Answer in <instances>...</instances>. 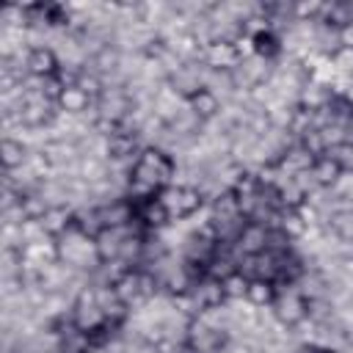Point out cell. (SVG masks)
I'll use <instances>...</instances> for the list:
<instances>
[{
	"label": "cell",
	"mask_w": 353,
	"mask_h": 353,
	"mask_svg": "<svg viewBox=\"0 0 353 353\" xmlns=\"http://www.w3.org/2000/svg\"><path fill=\"white\" fill-rule=\"evenodd\" d=\"M342 171H345V168H342L331 154L317 157L314 165H312V176H314V182H317L320 188H334V182L342 176Z\"/></svg>",
	"instance_id": "cell-16"
},
{
	"label": "cell",
	"mask_w": 353,
	"mask_h": 353,
	"mask_svg": "<svg viewBox=\"0 0 353 353\" xmlns=\"http://www.w3.org/2000/svg\"><path fill=\"white\" fill-rule=\"evenodd\" d=\"M210 212H212V223H226V221H237L240 215V201L234 190H223L218 199L210 201Z\"/></svg>",
	"instance_id": "cell-13"
},
{
	"label": "cell",
	"mask_w": 353,
	"mask_h": 353,
	"mask_svg": "<svg viewBox=\"0 0 353 353\" xmlns=\"http://www.w3.org/2000/svg\"><path fill=\"white\" fill-rule=\"evenodd\" d=\"M190 295L199 301V306H201V309L223 306V303H226V292H223L221 281H218V279H210V276H204L201 281H196V284H193V290H190Z\"/></svg>",
	"instance_id": "cell-10"
},
{
	"label": "cell",
	"mask_w": 353,
	"mask_h": 353,
	"mask_svg": "<svg viewBox=\"0 0 353 353\" xmlns=\"http://www.w3.org/2000/svg\"><path fill=\"white\" fill-rule=\"evenodd\" d=\"M135 218L146 226V229H152V232H160V229H165L168 223H171V212L165 210V204L154 196V199H149V201H143V204H138L135 207Z\"/></svg>",
	"instance_id": "cell-7"
},
{
	"label": "cell",
	"mask_w": 353,
	"mask_h": 353,
	"mask_svg": "<svg viewBox=\"0 0 353 353\" xmlns=\"http://www.w3.org/2000/svg\"><path fill=\"white\" fill-rule=\"evenodd\" d=\"M298 143H301L312 157H323V154H325V141H323L320 130H306V132L298 138Z\"/></svg>",
	"instance_id": "cell-22"
},
{
	"label": "cell",
	"mask_w": 353,
	"mask_h": 353,
	"mask_svg": "<svg viewBox=\"0 0 353 353\" xmlns=\"http://www.w3.org/2000/svg\"><path fill=\"white\" fill-rule=\"evenodd\" d=\"M19 210H22V215H25V221H41V218L47 215L50 204H47V199L41 196V190H30V193H25V196L19 199Z\"/></svg>",
	"instance_id": "cell-19"
},
{
	"label": "cell",
	"mask_w": 353,
	"mask_h": 353,
	"mask_svg": "<svg viewBox=\"0 0 353 353\" xmlns=\"http://www.w3.org/2000/svg\"><path fill=\"white\" fill-rule=\"evenodd\" d=\"M61 69V61H58V52L52 47H36V50H28V72L36 74V77H55Z\"/></svg>",
	"instance_id": "cell-6"
},
{
	"label": "cell",
	"mask_w": 353,
	"mask_h": 353,
	"mask_svg": "<svg viewBox=\"0 0 353 353\" xmlns=\"http://www.w3.org/2000/svg\"><path fill=\"white\" fill-rule=\"evenodd\" d=\"M281 229H284L292 240H301L303 232H306V226H303V221H301V215H298L295 210H284V215H281Z\"/></svg>",
	"instance_id": "cell-23"
},
{
	"label": "cell",
	"mask_w": 353,
	"mask_h": 353,
	"mask_svg": "<svg viewBox=\"0 0 353 353\" xmlns=\"http://www.w3.org/2000/svg\"><path fill=\"white\" fill-rule=\"evenodd\" d=\"M325 229L334 232L336 240L353 243V207H339L325 215Z\"/></svg>",
	"instance_id": "cell-14"
},
{
	"label": "cell",
	"mask_w": 353,
	"mask_h": 353,
	"mask_svg": "<svg viewBox=\"0 0 353 353\" xmlns=\"http://www.w3.org/2000/svg\"><path fill=\"white\" fill-rule=\"evenodd\" d=\"M201 63L210 69H234L240 63V52L234 44H223V41H212L201 50Z\"/></svg>",
	"instance_id": "cell-5"
},
{
	"label": "cell",
	"mask_w": 353,
	"mask_h": 353,
	"mask_svg": "<svg viewBox=\"0 0 353 353\" xmlns=\"http://www.w3.org/2000/svg\"><path fill=\"white\" fill-rule=\"evenodd\" d=\"M339 44L342 47H353V22L345 25V28H339Z\"/></svg>",
	"instance_id": "cell-25"
},
{
	"label": "cell",
	"mask_w": 353,
	"mask_h": 353,
	"mask_svg": "<svg viewBox=\"0 0 353 353\" xmlns=\"http://www.w3.org/2000/svg\"><path fill=\"white\" fill-rule=\"evenodd\" d=\"M273 317L279 323H284L287 328H295L301 320H306V298L298 292V287H287L281 292H276L273 301Z\"/></svg>",
	"instance_id": "cell-2"
},
{
	"label": "cell",
	"mask_w": 353,
	"mask_h": 353,
	"mask_svg": "<svg viewBox=\"0 0 353 353\" xmlns=\"http://www.w3.org/2000/svg\"><path fill=\"white\" fill-rule=\"evenodd\" d=\"M221 287H223V292H226V301H237V298H245V290H248V279L243 276V273H232V276H226L223 281H221Z\"/></svg>",
	"instance_id": "cell-21"
},
{
	"label": "cell",
	"mask_w": 353,
	"mask_h": 353,
	"mask_svg": "<svg viewBox=\"0 0 353 353\" xmlns=\"http://www.w3.org/2000/svg\"><path fill=\"white\" fill-rule=\"evenodd\" d=\"M157 199L165 204V210L171 212V221H185L190 215H196L199 210H204V196L199 188L193 185H165L160 188Z\"/></svg>",
	"instance_id": "cell-1"
},
{
	"label": "cell",
	"mask_w": 353,
	"mask_h": 353,
	"mask_svg": "<svg viewBox=\"0 0 353 353\" xmlns=\"http://www.w3.org/2000/svg\"><path fill=\"white\" fill-rule=\"evenodd\" d=\"M245 301H248V303H254L256 309L273 306V301H276V287H273L270 281L251 279V281H248V290H245Z\"/></svg>",
	"instance_id": "cell-17"
},
{
	"label": "cell",
	"mask_w": 353,
	"mask_h": 353,
	"mask_svg": "<svg viewBox=\"0 0 353 353\" xmlns=\"http://www.w3.org/2000/svg\"><path fill=\"white\" fill-rule=\"evenodd\" d=\"M99 221L105 229H119V226H130L135 221V204L130 199H116L110 204L97 207Z\"/></svg>",
	"instance_id": "cell-4"
},
{
	"label": "cell",
	"mask_w": 353,
	"mask_h": 353,
	"mask_svg": "<svg viewBox=\"0 0 353 353\" xmlns=\"http://www.w3.org/2000/svg\"><path fill=\"white\" fill-rule=\"evenodd\" d=\"M188 105H190V110L207 124V121H215L218 116H221V108H223V102L218 99V94L212 91V88H201L199 94H193L190 99H188Z\"/></svg>",
	"instance_id": "cell-9"
},
{
	"label": "cell",
	"mask_w": 353,
	"mask_h": 353,
	"mask_svg": "<svg viewBox=\"0 0 353 353\" xmlns=\"http://www.w3.org/2000/svg\"><path fill=\"white\" fill-rule=\"evenodd\" d=\"M113 287H116V292H119V298H121L124 303H132V301L141 295V270H135V268L124 270V273L113 281Z\"/></svg>",
	"instance_id": "cell-18"
},
{
	"label": "cell",
	"mask_w": 353,
	"mask_h": 353,
	"mask_svg": "<svg viewBox=\"0 0 353 353\" xmlns=\"http://www.w3.org/2000/svg\"><path fill=\"white\" fill-rule=\"evenodd\" d=\"M41 226L50 237H63L72 226H74V210L72 207H50L47 215L41 218Z\"/></svg>",
	"instance_id": "cell-11"
},
{
	"label": "cell",
	"mask_w": 353,
	"mask_h": 353,
	"mask_svg": "<svg viewBox=\"0 0 353 353\" xmlns=\"http://www.w3.org/2000/svg\"><path fill=\"white\" fill-rule=\"evenodd\" d=\"M77 171H80V179H85L88 185H97L110 176V163L97 154H83L77 163Z\"/></svg>",
	"instance_id": "cell-15"
},
{
	"label": "cell",
	"mask_w": 353,
	"mask_h": 353,
	"mask_svg": "<svg viewBox=\"0 0 353 353\" xmlns=\"http://www.w3.org/2000/svg\"><path fill=\"white\" fill-rule=\"evenodd\" d=\"M94 105V99L80 88V85H66L58 97V110L69 113V116H83L88 108Z\"/></svg>",
	"instance_id": "cell-12"
},
{
	"label": "cell",
	"mask_w": 353,
	"mask_h": 353,
	"mask_svg": "<svg viewBox=\"0 0 353 353\" xmlns=\"http://www.w3.org/2000/svg\"><path fill=\"white\" fill-rule=\"evenodd\" d=\"M28 157H30V146H28L25 141L11 138V135H6V138L0 141V163H3L6 171L22 168V165L28 163Z\"/></svg>",
	"instance_id": "cell-8"
},
{
	"label": "cell",
	"mask_w": 353,
	"mask_h": 353,
	"mask_svg": "<svg viewBox=\"0 0 353 353\" xmlns=\"http://www.w3.org/2000/svg\"><path fill=\"white\" fill-rule=\"evenodd\" d=\"M268 251V226L265 223H256V221H248L243 226V232L237 234L234 245H232V256H256Z\"/></svg>",
	"instance_id": "cell-3"
},
{
	"label": "cell",
	"mask_w": 353,
	"mask_h": 353,
	"mask_svg": "<svg viewBox=\"0 0 353 353\" xmlns=\"http://www.w3.org/2000/svg\"><path fill=\"white\" fill-rule=\"evenodd\" d=\"M143 237L146 234H130L119 248V262H124L127 268L143 262Z\"/></svg>",
	"instance_id": "cell-20"
},
{
	"label": "cell",
	"mask_w": 353,
	"mask_h": 353,
	"mask_svg": "<svg viewBox=\"0 0 353 353\" xmlns=\"http://www.w3.org/2000/svg\"><path fill=\"white\" fill-rule=\"evenodd\" d=\"M331 61H334L336 74H347V77H353V47H339V50L331 55Z\"/></svg>",
	"instance_id": "cell-24"
}]
</instances>
